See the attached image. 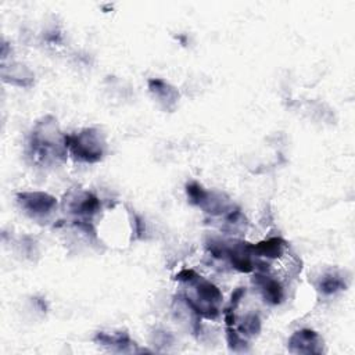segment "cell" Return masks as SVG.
<instances>
[{
  "label": "cell",
  "instance_id": "5",
  "mask_svg": "<svg viewBox=\"0 0 355 355\" xmlns=\"http://www.w3.org/2000/svg\"><path fill=\"white\" fill-rule=\"evenodd\" d=\"M288 351L294 354H320L322 340L311 329H301L288 338Z\"/></svg>",
  "mask_w": 355,
  "mask_h": 355
},
{
  "label": "cell",
  "instance_id": "10",
  "mask_svg": "<svg viewBox=\"0 0 355 355\" xmlns=\"http://www.w3.org/2000/svg\"><path fill=\"white\" fill-rule=\"evenodd\" d=\"M1 76L6 82L17 86H31L33 83V73L22 64H11L10 67L3 65Z\"/></svg>",
  "mask_w": 355,
  "mask_h": 355
},
{
  "label": "cell",
  "instance_id": "2",
  "mask_svg": "<svg viewBox=\"0 0 355 355\" xmlns=\"http://www.w3.org/2000/svg\"><path fill=\"white\" fill-rule=\"evenodd\" d=\"M68 154L79 162H98L105 153V140L94 128L82 129L73 135H65Z\"/></svg>",
  "mask_w": 355,
  "mask_h": 355
},
{
  "label": "cell",
  "instance_id": "13",
  "mask_svg": "<svg viewBox=\"0 0 355 355\" xmlns=\"http://www.w3.org/2000/svg\"><path fill=\"white\" fill-rule=\"evenodd\" d=\"M261 330V320L257 313H248L239 324V333L241 336H255Z\"/></svg>",
  "mask_w": 355,
  "mask_h": 355
},
{
  "label": "cell",
  "instance_id": "3",
  "mask_svg": "<svg viewBox=\"0 0 355 355\" xmlns=\"http://www.w3.org/2000/svg\"><path fill=\"white\" fill-rule=\"evenodd\" d=\"M19 207L32 218L46 216L57 208V200L43 191H24L17 194Z\"/></svg>",
  "mask_w": 355,
  "mask_h": 355
},
{
  "label": "cell",
  "instance_id": "9",
  "mask_svg": "<svg viewBox=\"0 0 355 355\" xmlns=\"http://www.w3.org/2000/svg\"><path fill=\"white\" fill-rule=\"evenodd\" d=\"M94 341L100 345L110 347L112 351H116V352L133 351V347H135V343L130 340V337L125 331H119L114 334L98 331L94 337Z\"/></svg>",
  "mask_w": 355,
  "mask_h": 355
},
{
  "label": "cell",
  "instance_id": "14",
  "mask_svg": "<svg viewBox=\"0 0 355 355\" xmlns=\"http://www.w3.org/2000/svg\"><path fill=\"white\" fill-rule=\"evenodd\" d=\"M226 338H227V344L233 351H244L247 341L244 340V337L236 331L233 327H226Z\"/></svg>",
  "mask_w": 355,
  "mask_h": 355
},
{
  "label": "cell",
  "instance_id": "8",
  "mask_svg": "<svg viewBox=\"0 0 355 355\" xmlns=\"http://www.w3.org/2000/svg\"><path fill=\"white\" fill-rule=\"evenodd\" d=\"M250 248H251L252 257L275 259L283 255V252L287 248V243L282 237H270L257 244H250Z\"/></svg>",
  "mask_w": 355,
  "mask_h": 355
},
{
  "label": "cell",
  "instance_id": "11",
  "mask_svg": "<svg viewBox=\"0 0 355 355\" xmlns=\"http://www.w3.org/2000/svg\"><path fill=\"white\" fill-rule=\"evenodd\" d=\"M347 284H345V280L343 279L341 275L336 273V272H330V273H326L320 282H319V290L324 294V295H331V294H336L337 291H341V290H345Z\"/></svg>",
  "mask_w": 355,
  "mask_h": 355
},
{
  "label": "cell",
  "instance_id": "6",
  "mask_svg": "<svg viewBox=\"0 0 355 355\" xmlns=\"http://www.w3.org/2000/svg\"><path fill=\"white\" fill-rule=\"evenodd\" d=\"M254 283L259 288L263 300L272 305H277L284 298V290L280 282L266 273L258 272L254 276Z\"/></svg>",
  "mask_w": 355,
  "mask_h": 355
},
{
  "label": "cell",
  "instance_id": "1",
  "mask_svg": "<svg viewBox=\"0 0 355 355\" xmlns=\"http://www.w3.org/2000/svg\"><path fill=\"white\" fill-rule=\"evenodd\" d=\"M28 150L32 161L43 166L62 162L67 158L65 135L60 132L53 116H44L35 125L29 136Z\"/></svg>",
  "mask_w": 355,
  "mask_h": 355
},
{
  "label": "cell",
  "instance_id": "7",
  "mask_svg": "<svg viewBox=\"0 0 355 355\" xmlns=\"http://www.w3.org/2000/svg\"><path fill=\"white\" fill-rule=\"evenodd\" d=\"M148 89L166 111L175 110L179 101V92L173 86H171L168 82L162 79L154 78L148 80Z\"/></svg>",
  "mask_w": 355,
  "mask_h": 355
},
{
  "label": "cell",
  "instance_id": "12",
  "mask_svg": "<svg viewBox=\"0 0 355 355\" xmlns=\"http://www.w3.org/2000/svg\"><path fill=\"white\" fill-rule=\"evenodd\" d=\"M186 193H187V198L189 201L193 204V205H197V207H202L207 197H208V193L201 184H198L197 182H190L187 186H186Z\"/></svg>",
  "mask_w": 355,
  "mask_h": 355
},
{
  "label": "cell",
  "instance_id": "4",
  "mask_svg": "<svg viewBox=\"0 0 355 355\" xmlns=\"http://www.w3.org/2000/svg\"><path fill=\"white\" fill-rule=\"evenodd\" d=\"M68 209L78 218L76 222H90L100 211V200L90 191H79L68 200Z\"/></svg>",
  "mask_w": 355,
  "mask_h": 355
}]
</instances>
